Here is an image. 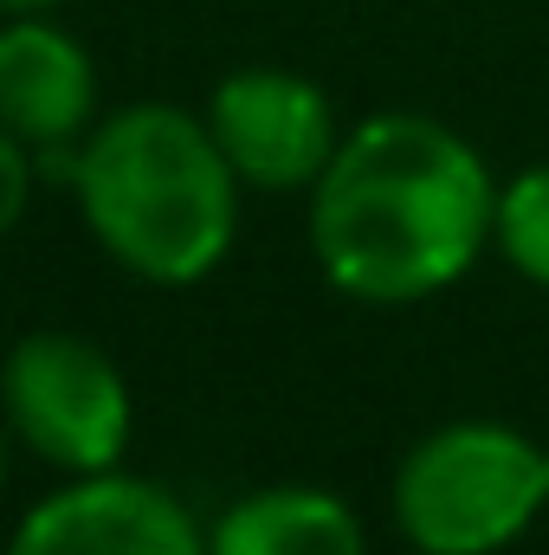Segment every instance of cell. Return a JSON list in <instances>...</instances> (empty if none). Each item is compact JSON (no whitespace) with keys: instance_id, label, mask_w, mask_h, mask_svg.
I'll list each match as a JSON object with an SVG mask.
<instances>
[{"instance_id":"cell-1","label":"cell","mask_w":549,"mask_h":555,"mask_svg":"<svg viewBox=\"0 0 549 555\" xmlns=\"http://www.w3.org/2000/svg\"><path fill=\"white\" fill-rule=\"evenodd\" d=\"M498 220L491 168L459 130L382 111L343 130L310 188V253L343 297L420 304L478 266Z\"/></svg>"},{"instance_id":"cell-2","label":"cell","mask_w":549,"mask_h":555,"mask_svg":"<svg viewBox=\"0 0 549 555\" xmlns=\"http://www.w3.org/2000/svg\"><path fill=\"white\" fill-rule=\"evenodd\" d=\"M72 188L98 246L149 284H201L240 233V175L207 117L130 104L72 149Z\"/></svg>"},{"instance_id":"cell-3","label":"cell","mask_w":549,"mask_h":555,"mask_svg":"<svg viewBox=\"0 0 549 555\" xmlns=\"http://www.w3.org/2000/svg\"><path fill=\"white\" fill-rule=\"evenodd\" d=\"M544 504V446L505 420H452L395 472V524L420 555H498Z\"/></svg>"},{"instance_id":"cell-4","label":"cell","mask_w":549,"mask_h":555,"mask_svg":"<svg viewBox=\"0 0 549 555\" xmlns=\"http://www.w3.org/2000/svg\"><path fill=\"white\" fill-rule=\"evenodd\" d=\"M0 414L13 439H26L46 465L85 478V472H117L137 401L124 369L98 343L72 330H33L0 362Z\"/></svg>"},{"instance_id":"cell-5","label":"cell","mask_w":549,"mask_h":555,"mask_svg":"<svg viewBox=\"0 0 549 555\" xmlns=\"http://www.w3.org/2000/svg\"><path fill=\"white\" fill-rule=\"evenodd\" d=\"M207 130L246 188H272V194L317 188V175L330 168V155L343 142L323 85L278 72V65H246L227 85H214Z\"/></svg>"},{"instance_id":"cell-6","label":"cell","mask_w":549,"mask_h":555,"mask_svg":"<svg viewBox=\"0 0 549 555\" xmlns=\"http://www.w3.org/2000/svg\"><path fill=\"white\" fill-rule=\"evenodd\" d=\"M7 555H207V530L155 478L85 472L20 517Z\"/></svg>"},{"instance_id":"cell-7","label":"cell","mask_w":549,"mask_h":555,"mask_svg":"<svg viewBox=\"0 0 549 555\" xmlns=\"http://www.w3.org/2000/svg\"><path fill=\"white\" fill-rule=\"evenodd\" d=\"M91 111H98L91 52L39 13H7V26H0V124L33 155H72L91 130Z\"/></svg>"},{"instance_id":"cell-8","label":"cell","mask_w":549,"mask_h":555,"mask_svg":"<svg viewBox=\"0 0 549 555\" xmlns=\"http://www.w3.org/2000/svg\"><path fill=\"white\" fill-rule=\"evenodd\" d=\"M207 555H369V543H362V517L336 491L266 485L214 517Z\"/></svg>"},{"instance_id":"cell-9","label":"cell","mask_w":549,"mask_h":555,"mask_svg":"<svg viewBox=\"0 0 549 555\" xmlns=\"http://www.w3.org/2000/svg\"><path fill=\"white\" fill-rule=\"evenodd\" d=\"M491 240L498 253L549 291V162L537 168H518L505 188H498V220H491Z\"/></svg>"},{"instance_id":"cell-10","label":"cell","mask_w":549,"mask_h":555,"mask_svg":"<svg viewBox=\"0 0 549 555\" xmlns=\"http://www.w3.org/2000/svg\"><path fill=\"white\" fill-rule=\"evenodd\" d=\"M33 175H39V155L0 124V240L26 220V207H33Z\"/></svg>"},{"instance_id":"cell-11","label":"cell","mask_w":549,"mask_h":555,"mask_svg":"<svg viewBox=\"0 0 549 555\" xmlns=\"http://www.w3.org/2000/svg\"><path fill=\"white\" fill-rule=\"evenodd\" d=\"M46 7H59V0H0V13H46Z\"/></svg>"},{"instance_id":"cell-12","label":"cell","mask_w":549,"mask_h":555,"mask_svg":"<svg viewBox=\"0 0 549 555\" xmlns=\"http://www.w3.org/2000/svg\"><path fill=\"white\" fill-rule=\"evenodd\" d=\"M7 433H13V426H7V414H0V485H7Z\"/></svg>"},{"instance_id":"cell-13","label":"cell","mask_w":549,"mask_h":555,"mask_svg":"<svg viewBox=\"0 0 549 555\" xmlns=\"http://www.w3.org/2000/svg\"><path fill=\"white\" fill-rule=\"evenodd\" d=\"M544 472H549V452H544Z\"/></svg>"}]
</instances>
